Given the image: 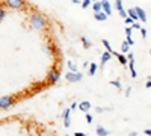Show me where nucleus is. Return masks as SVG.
Wrapping results in <instances>:
<instances>
[{
	"mask_svg": "<svg viewBox=\"0 0 151 136\" xmlns=\"http://www.w3.org/2000/svg\"><path fill=\"white\" fill-rule=\"evenodd\" d=\"M29 23H30V27H33L35 30H44L48 24V20L40 12H33L29 18Z\"/></svg>",
	"mask_w": 151,
	"mask_h": 136,
	"instance_id": "1",
	"label": "nucleus"
},
{
	"mask_svg": "<svg viewBox=\"0 0 151 136\" xmlns=\"http://www.w3.org/2000/svg\"><path fill=\"white\" fill-rule=\"evenodd\" d=\"M60 80V70L58 67H52L47 73V77H45V82L48 85H56L58 82Z\"/></svg>",
	"mask_w": 151,
	"mask_h": 136,
	"instance_id": "2",
	"label": "nucleus"
},
{
	"mask_svg": "<svg viewBox=\"0 0 151 136\" xmlns=\"http://www.w3.org/2000/svg\"><path fill=\"white\" fill-rule=\"evenodd\" d=\"M15 103V97L14 95H2L0 97V109L2 110H8L14 106Z\"/></svg>",
	"mask_w": 151,
	"mask_h": 136,
	"instance_id": "3",
	"label": "nucleus"
},
{
	"mask_svg": "<svg viewBox=\"0 0 151 136\" xmlns=\"http://www.w3.org/2000/svg\"><path fill=\"white\" fill-rule=\"evenodd\" d=\"M5 5L12 11H21V9H24V6H26L24 0H5Z\"/></svg>",
	"mask_w": 151,
	"mask_h": 136,
	"instance_id": "4",
	"label": "nucleus"
},
{
	"mask_svg": "<svg viewBox=\"0 0 151 136\" xmlns=\"http://www.w3.org/2000/svg\"><path fill=\"white\" fill-rule=\"evenodd\" d=\"M65 79L70 82V83H77L83 79V74L80 71H68L65 74Z\"/></svg>",
	"mask_w": 151,
	"mask_h": 136,
	"instance_id": "5",
	"label": "nucleus"
},
{
	"mask_svg": "<svg viewBox=\"0 0 151 136\" xmlns=\"http://www.w3.org/2000/svg\"><path fill=\"white\" fill-rule=\"evenodd\" d=\"M60 118H62V121H64V126H65L67 129H70V127H71V109H70V107L65 109L64 112H62Z\"/></svg>",
	"mask_w": 151,
	"mask_h": 136,
	"instance_id": "6",
	"label": "nucleus"
},
{
	"mask_svg": "<svg viewBox=\"0 0 151 136\" xmlns=\"http://www.w3.org/2000/svg\"><path fill=\"white\" fill-rule=\"evenodd\" d=\"M115 8H116V11L119 12V15H121L122 18L127 17V9H124V6H122V0H115Z\"/></svg>",
	"mask_w": 151,
	"mask_h": 136,
	"instance_id": "7",
	"label": "nucleus"
},
{
	"mask_svg": "<svg viewBox=\"0 0 151 136\" xmlns=\"http://www.w3.org/2000/svg\"><path fill=\"white\" fill-rule=\"evenodd\" d=\"M112 55H115L119 60V64L121 65H127L129 64V59H127V55H124V53H119V52H113Z\"/></svg>",
	"mask_w": 151,
	"mask_h": 136,
	"instance_id": "8",
	"label": "nucleus"
},
{
	"mask_svg": "<svg viewBox=\"0 0 151 136\" xmlns=\"http://www.w3.org/2000/svg\"><path fill=\"white\" fill-rule=\"evenodd\" d=\"M136 12H137V17H139V21H141V23H147V20H148L147 12H145L142 8H139V6H136Z\"/></svg>",
	"mask_w": 151,
	"mask_h": 136,
	"instance_id": "9",
	"label": "nucleus"
},
{
	"mask_svg": "<svg viewBox=\"0 0 151 136\" xmlns=\"http://www.w3.org/2000/svg\"><path fill=\"white\" fill-rule=\"evenodd\" d=\"M77 109L80 110V112H89V109H91V103L88 101V100H83V101H80V103H79Z\"/></svg>",
	"mask_w": 151,
	"mask_h": 136,
	"instance_id": "10",
	"label": "nucleus"
},
{
	"mask_svg": "<svg viewBox=\"0 0 151 136\" xmlns=\"http://www.w3.org/2000/svg\"><path fill=\"white\" fill-rule=\"evenodd\" d=\"M112 59V53L110 52H103L101 53V62H100V65H101V67H104L106 64H109V60Z\"/></svg>",
	"mask_w": 151,
	"mask_h": 136,
	"instance_id": "11",
	"label": "nucleus"
},
{
	"mask_svg": "<svg viewBox=\"0 0 151 136\" xmlns=\"http://www.w3.org/2000/svg\"><path fill=\"white\" fill-rule=\"evenodd\" d=\"M94 18H95L97 21H106V20L109 18V15L106 14L104 11H100V12H95V14H94Z\"/></svg>",
	"mask_w": 151,
	"mask_h": 136,
	"instance_id": "12",
	"label": "nucleus"
},
{
	"mask_svg": "<svg viewBox=\"0 0 151 136\" xmlns=\"http://www.w3.org/2000/svg\"><path fill=\"white\" fill-rule=\"evenodd\" d=\"M101 6H103V11L110 17L112 15V5L109 3V0H101Z\"/></svg>",
	"mask_w": 151,
	"mask_h": 136,
	"instance_id": "13",
	"label": "nucleus"
},
{
	"mask_svg": "<svg viewBox=\"0 0 151 136\" xmlns=\"http://www.w3.org/2000/svg\"><path fill=\"white\" fill-rule=\"evenodd\" d=\"M95 133H97V136H109V135H110V132H109L107 129H104L101 124H100V126H97V129H95Z\"/></svg>",
	"mask_w": 151,
	"mask_h": 136,
	"instance_id": "14",
	"label": "nucleus"
},
{
	"mask_svg": "<svg viewBox=\"0 0 151 136\" xmlns=\"http://www.w3.org/2000/svg\"><path fill=\"white\" fill-rule=\"evenodd\" d=\"M45 53H47V55H50V56H53V55L56 53V45H55L53 42L45 44Z\"/></svg>",
	"mask_w": 151,
	"mask_h": 136,
	"instance_id": "15",
	"label": "nucleus"
},
{
	"mask_svg": "<svg viewBox=\"0 0 151 136\" xmlns=\"http://www.w3.org/2000/svg\"><path fill=\"white\" fill-rule=\"evenodd\" d=\"M127 15H129L130 18H133V21H139V17H137L136 8H129V9H127Z\"/></svg>",
	"mask_w": 151,
	"mask_h": 136,
	"instance_id": "16",
	"label": "nucleus"
},
{
	"mask_svg": "<svg viewBox=\"0 0 151 136\" xmlns=\"http://www.w3.org/2000/svg\"><path fill=\"white\" fill-rule=\"evenodd\" d=\"M80 41H82V45H83L85 48H91V47H92V42H91V40H89V38H86V36H82V38H80Z\"/></svg>",
	"mask_w": 151,
	"mask_h": 136,
	"instance_id": "17",
	"label": "nucleus"
},
{
	"mask_svg": "<svg viewBox=\"0 0 151 136\" xmlns=\"http://www.w3.org/2000/svg\"><path fill=\"white\" fill-rule=\"evenodd\" d=\"M92 9L94 12H100V11H103V6H101V2H98V0H95V2H92Z\"/></svg>",
	"mask_w": 151,
	"mask_h": 136,
	"instance_id": "18",
	"label": "nucleus"
},
{
	"mask_svg": "<svg viewBox=\"0 0 151 136\" xmlns=\"http://www.w3.org/2000/svg\"><path fill=\"white\" fill-rule=\"evenodd\" d=\"M129 52H130V45H129V42H127V41H122V42H121V53L125 55V53H129Z\"/></svg>",
	"mask_w": 151,
	"mask_h": 136,
	"instance_id": "19",
	"label": "nucleus"
},
{
	"mask_svg": "<svg viewBox=\"0 0 151 136\" xmlns=\"http://www.w3.org/2000/svg\"><path fill=\"white\" fill-rule=\"evenodd\" d=\"M97 70H98V65L94 64V62H91V64H89V68H88V71H89V76H94V74L97 73Z\"/></svg>",
	"mask_w": 151,
	"mask_h": 136,
	"instance_id": "20",
	"label": "nucleus"
},
{
	"mask_svg": "<svg viewBox=\"0 0 151 136\" xmlns=\"http://www.w3.org/2000/svg\"><path fill=\"white\" fill-rule=\"evenodd\" d=\"M6 15H8V11H6V8H5L3 5H0V21H3V20L6 18Z\"/></svg>",
	"mask_w": 151,
	"mask_h": 136,
	"instance_id": "21",
	"label": "nucleus"
},
{
	"mask_svg": "<svg viewBox=\"0 0 151 136\" xmlns=\"http://www.w3.org/2000/svg\"><path fill=\"white\" fill-rule=\"evenodd\" d=\"M67 65H68V70H70V71H79V68H77V64H76L74 60H68V62H67Z\"/></svg>",
	"mask_w": 151,
	"mask_h": 136,
	"instance_id": "22",
	"label": "nucleus"
},
{
	"mask_svg": "<svg viewBox=\"0 0 151 136\" xmlns=\"http://www.w3.org/2000/svg\"><path fill=\"white\" fill-rule=\"evenodd\" d=\"M101 44L104 45V48H106L107 52H110V53H113V52H115V50L112 48V45L109 44V41H107V40H101Z\"/></svg>",
	"mask_w": 151,
	"mask_h": 136,
	"instance_id": "23",
	"label": "nucleus"
},
{
	"mask_svg": "<svg viewBox=\"0 0 151 136\" xmlns=\"http://www.w3.org/2000/svg\"><path fill=\"white\" fill-rule=\"evenodd\" d=\"M91 5H92V0H82V3H80L82 9H88Z\"/></svg>",
	"mask_w": 151,
	"mask_h": 136,
	"instance_id": "24",
	"label": "nucleus"
},
{
	"mask_svg": "<svg viewBox=\"0 0 151 136\" xmlns=\"http://www.w3.org/2000/svg\"><path fill=\"white\" fill-rule=\"evenodd\" d=\"M110 85H113L118 91H121V89H122V88H121V82H119V80H110Z\"/></svg>",
	"mask_w": 151,
	"mask_h": 136,
	"instance_id": "25",
	"label": "nucleus"
},
{
	"mask_svg": "<svg viewBox=\"0 0 151 136\" xmlns=\"http://www.w3.org/2000/svg\"><path fill=\"white\" fill-rule=\"evenodd\" d=\"M85 118H86V121L89 122V124H91V122L94 121V117H92L91 114H88V112H85Z\"/></svg>",
	"mask_w": 151,
	"mask_h": 136,
	"instance_id": "26",
	"label": "nucleus"
},
{
	"mask_svg": "<svg viewBox=\"0 0 151 136\" xmlns=\"http://www.w3.org/2000/svg\"><path fill=\"white\" fill-rule=\"evenodd\" d=\"M139 32H141V35H142V38L145 40V38H147V35H148V32H147V29L141 26V29H139Z\"/></svg>",
	"mask_w": 151,
	"mask_h": 136,
	"instance_id": "27",
	"label": "nucleus"
},
{
	"mask_svg": "<svg viewBox=\"0 0 151 136\" xmlns=\"http://www.w3.org/2000/svg\"><path fill=\"white\" fill-rule=\"evenodd\" d=\"M130 26H132V29H136V30H139V29H141V24L137 23V21H133Z\"/></svg>",
	"mask_w": 151,
	"mask_h": 136,
	"instance_id": "28",
	"label": "nucleus"
},
{
	"mask_svg": "<svg viewBox=\"0 0 151 136\" xmlns=\"http://www.w3.org/2000/svg\"><path fill=\"white\" fill-rule=\"evenodd\" d=\"M95 112H97V114H104V112H106V107L97 106V107H95Z\"/></svg>",
	"mask_w": 151,
	"mask_h": 136,
	"instance_id": "29",
	"label": "nucleus"
},
{
	"mask_svg": "<svg viewBox=\"0 0 151 136\" xmlns=\"http://www.w3.org/2000/svg\"><path fill=\"white\" fill-rule=\"evenodd\" d=\"M125 41H127V42H129V45H130V47H132V45H134V40L132 38V35H129V36H127V38H125Z\"/></svg>",
	"mask_w": 151,
	"mask_h": 136,
	"instance_id": "30",
	"label": "nucleus"
},
{
	"mask_svg": "<svg viewBox=\"0 0 151 136\" xmlns=\"http://www.w3.org/2000/svg\"><path fill=\"white\" fill-rule=\"evenodd\" d=\"M124 23H125V24H127V26H130V24L133 23V18H130V17L127 15V17H125V18H124Z\"/></svg>",
	"mask_w": 151,
	"mask_h": 136,
	"instance_id": "31",
	"label": "nucleus"
},
{
	"mask_svg": "<svg viewBox=\"0 0 151 136\" xmlns=\"http://www.w3.org/2000/svg\"><path fill=\"white\" fill-rule=\"evenodd\" d=\"M77 106H79V103H77V101H73V103H71V106H70V109H71V112H74V110L77 109Z\"/></svg>",
	"mask_w": 151,
	"mask_h": 136,
	"instance_id": "32",
	"label": "nucleus"
},
{
	"mask_svg": "<svg viewBox=\"0 0 151 136\" xmlns=\"http://www.w3.org/2000/svg\"><path fill=\"white\" fill-rule=\"evenodd\" d=\"M124 32H125V35H127V36H129V35H132V32H133L132 26H127V27H125V30H124Z\"/></svg>",
	"mask_w": 151,
	"mask_h": 136,
	"instance_id": "33",
	"label": "nucleus"
},
{
	"mask_svg": "<svg viewBox=\"0 0 151 136\" xmlns=\"http://www.w3.org/2000/svg\"><path fill=\"white\" fill-rule=\"evenodd\" d=\"M130 94H132V86L125 88V97H130Z\"/></svg>",
	"mask_w": 151,
	"mask_h": 136,
	"instance_id": "34",
	"label": "nucleus"
},
{
	"mask_svg": "<svg viewBox=\"0 0 151 136\" xmlns=\"http://www.w3.org/2000/svg\"><path fill=\"white\" fill-rule=\"evenodd\" d=\"M145 88H151V76H148V80L145 83Z\"/></svg>",
	"mask_w": 151,
	"mask_h": 136,
	"instance_id": "35",
	"label": "nucleus"
},
{
	"mask_svg": "<svg viewBox=\"0 0 151 136\" xmlns=\"http://www.w3.org/2000/svg\"><path fill=\"white\" fill-rule=\"evenodd\" d=\"M125 55H127V59H129V60H130V59H134V55L130 53V52H129V53H125Z\"/></svg>",
	"mask_w": 151,
	"mask_h": 136,
	"instance_id": "36",
	"label": "nucleus"
},
{
	"mask_svg": "<svg viewBox=\"0 0 151 136\" xmlns=\"http://www.w3.org/2000/svg\"><path fill=\"white\" fill-rule=\"evenodd\" d=\"M89 64H91V62H85V64H83V70H88V68H89Z\"/></svg>",
	"mask_w": 151,
	"mask_h": 136,
	"instance_id": "37",
	"label": "nucleus"
},
{
	"mask_svg": "<svg viewBox=\"0 0 151 136\" xmlns=\"http://www.w3.org/2000/svg\"><path fill=\"white\" fill-rule=\"evenodd\" d=\"M71 3H73V5H80L82 2H80V0H73V2H71Z\"/></svg>",
	"mask_w": 151,
	"mask_h": 136,
	"instance_id": "38",
	"label": "nucleus"
},
{
	"mask_svg": "<svg viewBox=\"0 0 151 136\" xmlns=\"http://www.w3.org/2000/svg\"><path fill=\"white\" fill-rule=\"evenodd\" d=\"M76 136H88L86 133H82V132H77V133H76Z\"/></svg>",
	"mask_w": 151,
	"mask_h": 136,
	"instance_id": "39",
	"label": "nucleus"
},
{
	"mask_svg": "<svg viewBox=\"0 0 151 136\" xmlns=\"http://www.w3.org/2000/svg\"><path fill=\"white\" fill-rule=\"evenodd\" d=\"M145 135H150L151 136V129H145Z\"/></svg>",
	"mask_w": 151,
	"mask_h": 136,
	"instance_id": "40",
	"label": "nucleus"
},
{
	"mask_svg": "<svg viewBox=\"0 0 151 136\" xmlns=\"http://www.w3.org/2000/svg\"><path fill=\"white\" fill-rule=\"evenodd\" d=\"M130 136H137V132H130Z\"/></svg>",
	"mask_w": 151,
	"mask_h": 136,
	"instance_id": "41",
	"label": "nucleus"
},
{
	"mask_svg": "<svg viewBox=\"0 0 151 136\" xmlns=\"http://www.w3.org/2000/svg\"><path fill=\"white\" fill-rule=\"evenodd\" d=\"M150 55H151V48H150Z\"/></svg>",
	"mask_w": 151,
	"mask_h": 136,
	"instance_id": "42",
	"label": "nucleus"
},
{
	"mask_svg": "<svg viewBox=\"0 0 151 136\" xmlns=\"http://www.w3.org/2000/svg\"><path fill=\"white\" fill-rule=\"evenodd\" d=\"M92 2H95V0H92Z\"/></svg>",
	"mask_w": 151,
	"mask_h": 136,
	"instance_id": "43",
	"label": "nucleus"
}]
</instances>
